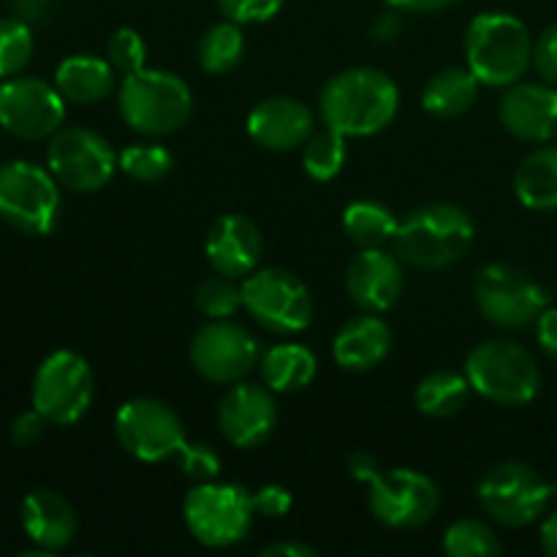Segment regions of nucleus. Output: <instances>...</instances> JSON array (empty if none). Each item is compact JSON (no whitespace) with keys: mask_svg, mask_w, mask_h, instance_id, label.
Here are the masks:
<instances>
[{"mask_svg":"<svg viewBox=\"0 0 557 557\" xmlns=\"http://www.w3.org/2000/svg\"><path fill=\"white\" fill-rule=\"evenodd\" d=\"M321 117L343 136H373L395 120L400 90L379 69H348L321 90Z\"/></svg>","mask_w":557,"mask_h":557,"instance_id":"obj_1","label":"nucleus"},{"mask_svg":"<svg viewBox=\"0 0 557 557\" xmlns=\"http://www.w3.org/2000/svg\"><path fill=\"white\" fill-rule=\"evenodd\" d=\"M466 60L482 85H517L533 65V38L525 22L504 11L479 14L468 25Z\"/></svg>","mask_w":557,"mask_h":557,"instance_id":"obj_2","label":"nucleus"},{"mask_svg":"<svg viewBox=\"0 0 557 557\" xmlns=\"http://www.w3.org/2000/svg\"><path fill=\"white\" fill-rule=\"evenodd\" d=\"M471 215L455 205H428L400 221L395 232V253L413 270H444L466 256L471 248Z\"/></svg>","mask_w":557,"mask_h":557,"instance_id":"obj_3","label":"nucleus"},{"mask_svg":"<svg viewBox=\"0 0 557 557\" xmlns=\"http://www.w3.org/2000/svg\"><path fill=\"white\" fill-rule=\"evenodd\" d=\"M117 109L139 134L169 136L190 120L194 92L183 76L161 69H141L120 82Z\"/></svg>","mask_w":557,"mask_h":557,"instance_id":"obj_4","label":"nucleus"},{"mask_svg":"<svg viewBox=\"0 0 557 557\" xmlns=\"http://www.w3.org/2000/svg\"><path fill=\"white\" fill-rule=\"evenodd\" d=\"M466 375L473 392L498 406H528L542 389V370L533 354L506 337L479 343L468 354Z\"/></svg>","mask_w":557,"mask_h":557,"instance_id":"obj_5","label":"nucleus"},{"mask_svg":"<svg viewBox=\"0 0 557 557\" xmlns=\"http://www.w3.org/2000/svg\"><path fill=\"white\" fill-rule=\"evenodd\" d=\"M253 495L239 484L201 482L183 500V520L190 536L210 549L245 542L253 525Z\"/></svg>","mask_w":557,"mask_h":557,"instance_id":"obj_6","label":"nucleus"},{"mask_svg":"<svg viewBox=\"0 0 557 557\" xmlns=\"http://www.w3.org/2000/svg\"><path fill=\"white\" fill-rule=\"evenodd\" d=\"M60 210V183L49 169L33 161L0 166V221L22 234H49L58 226Z\"/></svg>","mask_w":557,"mask_h":557,"instance_id":"obj_7","label":"nucleus"},{"mask_svg":"<svg viewBox=\"0 0 557 557\" xmlns=\"http://www.w3.org/2000/svg\"><path fill=\"white\" fill-rule=\"evenodd\" d=\"M243 308L272 335H297L313 321V297L297 275L286 270H259L243 277Z\"/></svg>","mask_w":557,"mask_h":557,"instance_id":"obj_8","label":"nucleus"},{"mask_svg":"<svg viewBox=\"0 0 557 557\" xmlns=\"http://www.w3.org/2000/svg\"><path fill=\"white\" fill-rule=\"evenodd\" d=\"M92 395H96L92 370L76 351L49 354L33 379V408L58 428L79 422L90 408Z\"/></svg>","mask_w":557,"mask_h":557,"instance_id":"obj_9","label":"nucleus"},{"mask_svg":"<svg viewBox=\"0 0 557 557\" xmlns=\"http://www.w3.org/2000/svg\"><path fill=\"white\" fill-rule=\"evenodd\" d=\"M482 509L506 528H525L536 522L553 504L549 482L525 462H500L490 468L476 487Z\"/></svg>","mask_w":557,"mask_h":557,"instance_id":"obj_10","label":"nucleus"},{"mask_svg":"<svg viewBox=\"0 0 557 557\" xmlns=\"http://www.w3.org/2000/svg\"><path fill=\"white\" fill-rule=\"evenodd\" d=\"M473 294H476L479 313L490 324L504 330L533 324L549 302L547 288L511 264L482 267L473 283Z\"/></svg>","mask_w":557,"mask_h":557,"instance_id":"obj_11","label":"nucleus"},{"mask_svg":"<svg viewBox=\"0 0 557 557\" xmlns=\"http://www.w3.org/2000/svg\"><path fill=\"white\" fill-rule=\"evenodd\" d=\"M47 169L54 174L63 188L76 194H92L101 190L117 172V152L90 128H60L49 139Z\"/></svg>","mask_w":557,"mask_h":557,"instance_id":"obj_12","label":"nucleus"},{"mask_svg":"<svg viewBox=\"0 0 557 557\" xmlns=\"http://www.w3.org/2000/svg\"><path fill=\"white\" fill-rule=\"evenodd\" d=\"M117 444L141 462H163L177 457L185 446V428L177 413L161 400L139 397L128 400L114 413Z\"/></svg>","mask_w":557,"mask_h":557,"instance_id":"obj_13","label":"nucleus"},{"mask_svg":"<svg viewBox=\"0 0 557 557\" xmlns=\"http://www.w3.org/2000/svg\"><path fill=\"white\" fill-rule=\"evenodd\" d=\"M65 120V98L36 76H11L0 85V128L16 139H52Z\"/></svg>","mask_w":557,"mask_h":557,"instance_id":"obj_14","label":"nucleus"},{"mask_svg":"<svg viewBox=\"0 0 557 557\" xmlns=\"http://www.w3.org/2000/svg\"><path fill=\"white\" fill-rule=\"evenodd\" d=\"M441 495L433 479L411 468L381 471L370 482L368 506L379 522L395 531H411L433 520Z\"/></svg>","mask_w":557,"mask_h":557,"instance_id":"obj_15","label":"nucleus"},{"mask_svg":"<svg viewBox=\"0 0 557 557\" xmlns=\"http://www.w3.org/2000/svg\"><path fill=\"white\" fill-rule=\"evenodd\" d=\"M190 362L212 384H237L259 364V343L228 319H210L190 341Z\"/></svg>","mask_w":557,"mask_h":557,"instance_id":"obj_16","label":"nucleus"},{"mask_svg":"<svg viewBox=\"0 0 557 557\" xmlns=\"http://www.w3.org/2000/svg\"><path fill=\"white\" fill-rule=\"evenodd\" d=\"M275 392L267 384L237 381L218 406V428L237 449H256L272 435L277 424Z\"/></svg>","mask_w":557,"mask_h":557,"instance_id":"obj_17","label":"nucleus"},{"mask_svg":"<svg viewBox=\"0 0 557 557\" xmlns=\"http://www.w3.org/2000/svg\"><path fill=\"white\" fill-rule=\"evenodd\" d=\"M406 275L400 256L379 248H362L346 270V292L364 313H384L400 299Z\"/></svg>","mask_w":557,"mask_h":557,"instance_id":"obj_18","label":"nucleus"},{"mask_svg":"<svg viewBox=\"0 0 557 557\" xmlns=\"http://www.w3.org/2000/svg\"><path fill=\"white\" fill-rule=\"evenodd\" d=\"M500 123L522 141L557 139V87L549 82H517L500 98Z\"/></svg>","mask_w":557,"mask_h":557,"instance_id":"obj_19","label":"nucleus"},{"mask_svg":"<svg viewBox=\"0 0 557 557\" xmlns=\"http://www.w3.org/2000/svg\"><path fill=\"white\" fill-rule=\"evenodd\" d=\"M261 248L264 243H261V232L256 228V223L245 215H234V212L218 218L205 239V253L212 270L234 277V281L248 277L259 267Z\"/></svg>","mask_w":557,"mask_h":557,"instance_id":"obj_20","label":"nucleus"},{"mask_svg":"<svg viewBox=\"0 0 557 557\" xmlns=\"http://www.w3.org/2000/svg\"><path fill=\"white\" fill-rule=\"evenodd\" d=\"M313 112L302 101L288 96H275L261 101L248 114V134L256 145L275 152H288L302 147L313 134Z\"/></svg>","mask_w":557,"mask_h":557,"instance_id":"obj_21","label":"nucleus"},{"mask_svg":"<svg viewBox=\"0 0 557 557\" xmlns=\"http://www.w3.org/2000/svg\"><path fill=\"white\" fill-rule=\"evenodd\" d=\"M22 531L44 553H60L76 539V515L54 490H33L20 509Z\"/></svg>","mask_w":557,"mask_h":557,"instance_id":"obj_22","label":"nucleus"},{"mask_svg":"<svg viewBox=\"0 0 557 557\" xmlns=\"http://www.w3.org/2000/svg\"><path fill=\"white\" fill-rule=\"evenodd\" d=\"M392 348V330L379 313H362L346 321L332 343V357L343 370L368 373L379 368Z\"/></svg>","mask_w":557,"mask_h":557,"instance_id":"obj_23","label":"nucleus"},{"mask_svg":"<svg viewBox=\"0 0 557 557\" xmlns=\"http://www.w3.org/2000/svg\"><path fill=\"white\" fill-rule=\"evenodd\" d=\"M112 63L96 54H74L65 58L54 71V87L65 101L74 103H98L114 90Z\"/></svg>","mask_w":557,"mask_h":557,"instance_id":"obj_24","label":"nucleus"},{"mask_svg":"<svg viewBox=\"0 0 557 557\" xmlns=\"http://www.w3.org/2000/svg\"><path fill=\"white\" fill-rule=\"evenodd\" d=\"M259 373L261 384L270 386L272 392L292 395V392L313 384L315 373H319V359L299 343H281L259 359Z\"/></svg>","mask_w":557,"mask_h":557,"instance_id":"obj_25","label":"nucleus"},{"mask_svg":"<svg viewBox=\"0 0 557 557\" xmlns=\"http://www.w3.org/2000/svg\"><path fill=\"white\" fill-rule=\"evenodd\" d=\"M479 85L471 69H444L424 85L422 107L435 117H460L476 103Z\"/></svg>","mask_w":557,"mask_h":557,"instance_id":"obj_26","label":"nucleus"},{"mask_svg":"<svg viewBox=\"0 0 557 557\" xmlns=\"http://www.w3.org/2000/svg\"><path fill=\"white\" fill-rule=\"evenodd\" d=\"M517 199L531 210L557 207V145L533 150L515 174Z\"/></svg>","mask_w":557,"mask_h":557,"instance_id":"obj_27","label":"nucleus"},{"mask_svg":"<svg viewBox=\"0 0 557 557\" xmlns=\"http://www.w3.org/2000/svg\"><path fill=\"white\" fill-rule=\"evenodd\" d=\"M471 395V384H468L466 373H455V370H435L419 381L413 400H417L419 411L424 417L433 419H449L462 411Z\"/></svg>","mask_w":557,"mask_h":557,"instance_id":"obj_28","label":"nucleus"},{"mask_svg":"<svg viewBox=\"0 0 557 557\" xmlns=\"http://www.w3.org/2000/svg\"><path fill=\"white\" fill-rule=\"evenodd\" d=\"M397 226H400V221L392 215L389 207L373 199L354 201L343 215V228L362 248H379L386 239H395Z\"/></svg>","mask_w":557,"mask_h":557,"instance_id":"obj_29","label":"nucleus"},{"mask_svg":"<svg viewBox=\"0 0 557 557\" xmlns=\"http://www.w3.org/2000/svg\"><path fill=\"white\" fill-rule=\"evenodd\" d=\"M245 36L237 22L223 20L212 25L199 41V65L212 76L228 74L243 63Z\"/></svg>","mask_w":557,"mask_h":557,"instance_id":"obj_30","label":"nucleus"},{"mask_svg":"<svg viewBox=\"0 0 557 557\" xmlns=\"http://www.w3.org/2000/svg\"><path fill=\"white\" fill-rule=\"evenodd\" d=\"M346 139L341 131L330 128L326 125L319 134H310V139L302 145V166L308 172V177H313L315 183H330L341 174L343 163H346Z\"/></svg>","mask_w":557,"mask_h":557,"instance_id":"obj_31","label":"nucleus"},{"mask_svg":"<svg viewBox=\"0 0 557 557\" xmlns=\"http://www.w3.org/2000/svg\"><path fill=\"white\" fill-rule=\"evenodd\" d=\"M444 553L449 557H490L500 553V542L482 520H457L446 531Z\"/></svg>","mask_w":557,"mask_h":557,"instance_id":"obj_32","label":"nucleus"},{"mask_svg":"<svg viewBox=\"0 0 557 557\" xmlns=\"http://www.w3.org/2000/svg\"><path fill=\"white\" fill-rule=\"evenodd\" d=\"M117 166L136 183H158L172 172L174 158L161 145H131L117 152Z\"/></svg>","mask_w":557,"mask_h":557,"instance_id":"obj_33","label":"nucleus"},{"mask_svg":"<svg viewBox=\"0 0 557 557\" xmlns=\"http://www.w3.org/2000/svg\"><path fill=\"white\" fill-rule=\"evenodd\" d=\"M33 58L30 25L20 16L0 20V79H11L20 74Z\"/></svg>","mask_w":557,"mask_h":557,"instance_id":"obj_34","label":"nucleus"},{"mask_svg":"<svg viewBox=\"0 0 557 557\" xmlns=\"http://www.w3.org/2000/svg\"><path fill=\"white\" fill-rule=\"evenodd\" d=\"M196 310L207 319H232L239 308H243V286L234 283V277L212 275L199 283L194 294Z\"/></svg>","mask_w":557,"mask_h":557,"instance_id":"obj_35","label":"nucleus"},{"mask_svg":"<svg viewBox=\"0 0 557 557\" xmlns=\"http://www.w3.org/2000/svg\"><path fill=\"white\" fill-rule=\"evenodd\" d=\"M145 38H141L134 27H120V30H114L112 36H109L107 60L112 63V69L117 71V74H136V71L145 69Z\"/></svg>","mask_w":557,"mask_h":557,"instance_id":"obj_36","label":"nucleus"},{"mask_svg":"<svg viewBox=\"0 0 557 557\" xmlns=\"http://www.w3.org/2000/svg\"><path fill=\"white\" fill-rule=\"evenodd\" d=\"M180 468L185 471V476L194 479V482H215L218 473H221V457L205 444H190L185 441V446L177 455Z\"/></svg>","mask_w":557,"mask_h":557,"instance_id":"obj_37","label":"nucleus"},{"mask_svg":"<svg viewBox=\"0 0 557 557\" xmlns=\"http://www.w3.org/2000/svg\"><path fill=\"white\" fill-rule=\"evenodd\" d=\"M283 3L286 0H218V9L237 25H259L270 22L283 9Z\"/></svg>","mask_w":557,"mask_h":557,"instance_id":"obj_38","label":"nucleus"},{"mask_svg":"<svg viewBox=\"0 0 557 557\" xmlns=\"http://www.w3.org/2000/svg\"><path fill=\"white\" fill-rule=\"evenodd\" d=\"M533 69L542 82L557 87V25L547 27L539 41H533Z\"/></svg>","mask_w":557,"mask_h":557,"instance_id":"obj_39","label":"nucleus"},{"mask_svg":"<svg viewBox=\"0 0 557 557\" xmlns=\"http://www.w3.org/2000/svg\"><path fill=\"white\" fill-rule=\"evenodd\" d=\"M250 495H253L256 515L267 517V520H277V517H286L292 511V493L283 484H264Z\"/></svg>","mask_w":557,"mask_h":557,"instance_id":"obj_40","label":"nucleus"},{"mask_svg":"<svg viewBox=\"0 0 557 557\" xmlns=\"http://www.w3.org/2000/svg\"><path fill=\"white\" fill-rule=\"evenodd\" d=\"M47 424L49 422L36 411V408L20 413V417L14 419V424H11V441H14L16 446H33L44 435V428H47Z\"/></svg>","mask_w":557,"mask_h":557,"instance_id":"obj_41","label":"nucleus"},{"mask_svg":"<svg viewBox=\"0 0 557 557\" xmlns=\"http://www.w3.org/2000/svg\"><path fill=\"white\" fill-rule=\"evenodd\" d=\"M536 337L544 354L557 359V308L542 310V315L536 319Z\"/></svg>","mask_w":557,"mask_h":557,"instance_id":"obj_42","label":"nucleus"},{"mask_svg":"<svg viewBox=\"0 0 557 557\" xmlns=\"http://www.w3.org/2000/svg\"><path fill=\"white\" fill-rule=\"evenodd\" d=\"M54 0H11V9H14V16L25 20L27 25H36V22H44L52 11Z\"/></svg>","mask_w":557,"mask_h":557,"instance_id":"obj_43","label":"nucleus"},{"mask_svg":"<svg viewBox=\"0 0 557 557\" xmlns=\"http://www.w3.org/2000/svg\"><path fill=\"white\" fill-rule=\"evenodd\" d=\"M348 473H351L357 482L370 484L381 473L379 460H375L373 455H368V451H354V455L348 457Z\"/></svg>","mask_w":557,"mask_h":557,"instance_id":"obj_44","label":"nucleus"},{"mask_svg":"<svg viewBox=\"0 0 557 557\" xmlns=\"http://www.w3.org/2000/svg\"><path fill=\"white\" fill-rule=\"evenodd\" d=\"M264 557H315V549L302 542H277L261 549Z\"/></svg>","mask_w":557,"mask_h":557,"instance_id":"obj_45","label":"nucleus"},{"mask_svg":"<svg viewBox=\"0 0 557 557\" xmlns=\"http://www.w3.org/2000/svg\"><path fill=\"white\" fill-rule=\"evenodd\" d=\"M386 3L400 11H438L451 3H460V0H386Z\"/></svg>","mask_w":557,"mask_h":557,"instance_id":"obj_46","label":"nucleus"},{"mask_svg":"<svg viewBox=\"0 0 557 557\" xmlns=\"http://www.w3.org/2000/svg\"><path fill=\"white\" fill-rule=\"evenodd\" d=\"M397 33H400V16H397L395 11H392V14L386 11L373 27V36L379 38V41H392V38H397Z\"/></svg>","mask_w":557,"mask_h":557,"instance_id":"obj_47","label":"nucleus"},{"mask_svg":"<svg viewBox=\"0 0 557 557\" xmlns=\"http://www.w3.org/2000/svg\"><path fill=\"white\" fill-rule=\"evenodd\" d=\"M542 549L544 555L557 557V511L542 522Z\"/></svg>","mask_w":557,"mask_h":557,"instance_id":"obj_48","label":"nucleus"},{"mask_svg":"<svg viewBox=\"0 0 557 557\" xmlns=\"http://www.w3.org/2000/svg\"><path fill=\"white\" fill-rule=\"evenodd\" d=\"M549 495H553V500L557 504V479L555 482H549Z\"/></svg>","mask_w":557,"mask_h":557,"instance_id":"obj_49","label":"nucleus"}]
</instances>
